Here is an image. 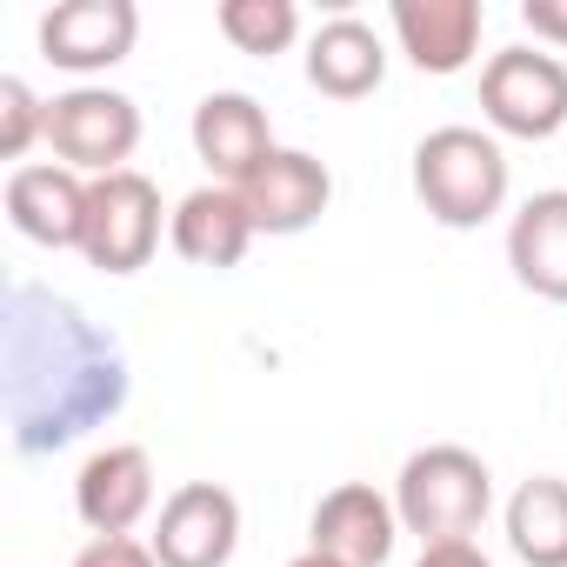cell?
<instances>
[{"mask_svg": "<svg viewBox=\"0 0 567 567\" xmlns=\"http://www.w3.org/2000/svg\"><path fill=\"white\" fill-rule=\"evenodd\" d=\"M0 394L21 454H61L127 408V354L68 295L14 280L0 308Z\"/></svg>", "mask_w": 567, "mask_h": 567, "instance_id": "6da1fadb", "label": "cell"}, {"mask_svg": "<svg viewBox=\"0 0 567 567\" xmlns=\"http://www.w3.org/2000/svg\"><path fill=\"white\" fill-rule=\"evenodd\" d=\"M494 507V474L474 447H454V441H434L421 454L401 461L394 474V514H401V534H421V547H441V540H474L481 520Z\"/></svg>", "mask_w": 567, "mask_h": 567, "instance_id": "7a4b0ae2", "label": "cell"}, {"mask_svg": "<svg viewBox=\"0 0 567 567\" xmlns=\"http://www.w3.org/2000/svg\"><path fill=\"white\" fill-rule=\"evenodd\" d=\"M414 200L427 207V220L467 234L487 227L507 207V154L494 134L481 127H434L414 147Z\"/></svg>", "mask_w": 567, "mask_h": 567, "instance_id": "3957f363", "label": "cell"}, {"mask_svg": "<svg viewBox=\"0 0 567 567\" xmlns=\"http://www.w3.org/2000/svg\"><path fill=\"white\" fill-rule=\"evenodd\" d=\"M481 114L507 141H547L567 127V61L547 48H501L481 68Z\"/></svg>", "mask_w": 567, "mask_h": 567, "instance_id": "277c9868", "label": "cell"}, {"mask_svg": "<svg viewBox=\"0 0 567 567\" xmlns=\"http://www.w3.org/2000/svg\"><path fill=\"white\" fill-rule=\"evenodd\" d=\"M48 147L81 181L127 174V161L141 147V107L114 87H68L48 101Z\"/></svg>", "mask_w": 567, "mask_h": 567, "instance_id": "5b68a950", "label": "cell"}, {"mask_svg": "<svg viewBox=\"0 0 567 567\" xmlns=\"http://www.w3.org/2000/svg\"><path fill=\"white\" fill-rule=\"evenodd\" d=\"M161 247V187L127 167V174H101L87 181V234L81 254L101 274H141Z\"/></svg>", "mask_w": 567, "mask_h": 567, "instance_id": "8992f818", "label": "cell"}, {"mask_svg": "<svg viewBox=\"0 0 567 567\" xmlns=\"http://www.w3.org/2000/svg\"><path fill=\"white\" fill-rule=\"evenodd\" d=\"M147 547L161 567H227L240 547V501L214 481H187L161 501Z\"/></svg>", "mask_w": 567, "mask_h": 567, "instance_id": "52a82bcc", "label": "cell"}, {"mask_svg": "<svg viewBox=\"0 0 567 567\" xmlns=\"http://www.w3.org/2000/svg\"><path fill=\"white\" fill-rule=\"evenodd\" d=\"M74 514L94 540L107 534H134L154 514V461L141 441H107L81 461L74 474Z\"/></svg>", "mask_w": 567, "mask_h": 567, "instance_id": "ba28073f", "label": "cell"}, {"mask_svg": "<svg viewBox=\"0 0 567 567\" xmlns=\"http://www.w3.org/2000/svg\"><path fill=\"white\" fill-rule=\"evenodd\" d=\"M134 41H141L134 0H61L41 21V54L61 74H107L134 54Z\"/></svg>", "mask_w": 567, "mask_h": 567, "instance_id": "9c48e42d", "label": "cell"}, {"mask_svg": "<svg viewBox=\"0 0 567 567\" xmlns=\"http://www.w3.org/2000/svg\"><path fill=\"white\" fill-rule=\"evenodd\" d=\"M394 540H401V514L368 481L328 487L321 507H315V520H308V547L328 554V560H341V567H388Z\"/></svg>", "mask_w": 567, "mask_h": 567, "instance_id": "30bf717a", "label": "cell"}, {"mask_svg": "<svg viewBox=\"0 0 567 567\" xmlns=\"http://www.w3.org/2000/svg\"><path fill=\"white\" fill-rule=\"evenodd\" d=\"M240 200H247V220H254V234H308L321 214H328V200H334V174H328V161H315V154H301V147H274V161L247 181V187H234Z\"/></svg>", "mask_w": 567, "mask_h": 567, "instance_id": "8fae6325", "label": "cell"}, {"mask_svg": "<svg viewBox=\"0 0 567 567\" xmlns=\"http://www.w3.org/2000/svg\"><path fill=\"white\" fill-rule=\"evenodd\" d=\"M194 154L207 161L214 187H247L267 161H274V127H267V107L254 94H207L194 107Z\"/></svg>", "mask_w": 567, "mask_h": 567, "instance_id": "7c38bea8", "label": "cell"}, {"mask_svg": "<svg viewBox=\"0 0 567 567\" xmlns=\"http://www.w3.org/2000/svg\"><path fill=\"white\" fill-rule=\"evenodd\" d=\"M8 220L34 247H81L87 234V181L61 161H28L8 174Z\"/></svg>", "mask_w": 567, "mask_h": 567, "instance_id": "4fadbf2b", "label": "cell"}, {"mask_svg": "<svg viewBox=\"0 0 567 567\" xmlns=\"http://www.w3.org/2000/svg\"><path fill=\"white\" fill-rule=\"evenodd\" d=\"M388 21H394L401 54L421 74H461L474 61V48H481L487 8L481 0H394Z\"/></svg>", "mask_w": 567, "mask_h": 567, "instance_id": "5bb4252c", "label": "cell"}, {"mask_svg": "<svg viewBox=\"0 0 567 567\" xmlns=\"http://www.w3.org/2000/svg\"><path fill=\"white\" fill-rule=\"evenodd\" d=\"M507 267L527 295L567 308V187L520 200V214L507 220Z\"/></svg>", "mask_w": 567, "mask_h": 567, "instance_id": "9a60e30c", "label": "cell"}, {"mask_svg": "<svg viewBox=\"0 0 567 567\" xmlns=\"http://www.w3.org/2000/svg\"><path fill=\"white\" fill-rule=\"evenodd\" d=\"M167 240L187 267H240V254L254 247V220H247V200L234 187H194L174 214H167Z\"/></svg>", "mask_w": 567, "mask_h": 567, "instance_id": "2e32d148", "label": "cell"}, {"mask_svg": "<svg viewBox=\"0 0 567 567\" xmlns=\"http://www.w3.org/2000/svg\"><path fill=\"white\" fill-rule=\"evenodd\" d=\"M308 81H315V94H328V101H368V94L388 81V48H381V34H374L368 21H354V14H334V21L315 28V41H308Z\"/></svg>", "mask_w": 567, "mask_h": 567, "instance_id": "e0dca14e", "label": "cell"}, {"mask_svg": "<svg viewBox=\"0 0 567 567\" xmlns=\"http://www.w3.org/2000/svg\"><path fill=\"white\" fill-rule=\"evenodd\" d=\"M507 547L527 567H567V481L534 474L507 501Z\"/></svg>", "mask_w": 567, "mask_h": 567, "instance_id": "ac0fdd59", "label": "cell"}, {"mask_svg": "<svg viewBox=\"0 0 567 567\" xmlns=\"http://www.w3.org/2000/svg\"><path fill=\"white\" fill-rule=\"evenodd\" d=\"M220 34L234 54H254V61H274L288 54L295 34H301V8L295 0H220Z\"/></svg>", "mask_w": 567, "mask_h": 567, "instance_id": "d6986e66", "label": "cell"}, {"mask_svg": "<svg viewBox=\"0 0 567 567\" xmlns=\"http://www.w3.org/2000/svg\"><path fill=\"white\" fill-rule=\"evenodd\" d=\"M34 141H48V101L21 74H0V161H21Z\"/></svg>", "mask_w": 567, "mask_h": 567, "instance_id": "ffe728a7", "label": "cell"}, {"mask_svg": "<svg viewBox=\"0 0 567 567\" xmlns=\"http://www.w3.org/2000/svg\"><path fill=\"white\" fill-rule=\"evenodd\" d=\"M74 567H161V560H154L147 540H134V534H107V540H87V547L74 554Z\"/></svg>", "mask_w": 567, "mask_h": 567, "instance_id": "44dd1931", "label": "cell"}, {"mask_svg": "<svg viewBox=\"0 0 567 567\" xmlns=\"http://www.w3.org/2000/svg\"><path fill=\"white\" fill-rule=\"evenodd\" d=\"M520 28L540 48H567V0H520Z\"/></svg>", "mask_w": 567, "mask_h": 567, "instance_id": "7402d4cb", "label": "cell"}, {"mask_svg": "<svg viewBox=\"0 0 567 567\" xmlns=\"http://www.w3.org/2000/svg\"><path fill=\"white\" fill-rule=\"evenodd\" d=\"M414 567H494L474 540H441V547H421V560Z\"/></svg>", "mask_w": 567, "mask_h": 567, "instance_id": "603a6c76", "label": "cell"}, {"mask_svg": "<svg viewBox=\"0 0 567 567\" xmlns=\"http://www.w3.org/2000/svg\"><path fill=\"white\" fill-rule=\"evenodd\" d=\"M288 567H341V560H328V554H315V547H308V554H295Z\"/></svg>", "mask_w": 567, "mask_h": 567, "instance_id": "cb8c5ba5", "label": "cell"}]
</instances>
